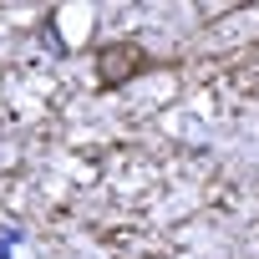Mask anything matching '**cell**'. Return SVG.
Returning a JSON list of instances; mask_svg holds the SVG:
<instances>
[{
  "label": "cell",
  "mask_w": 259,
  "mask_h": 259,
  "mask_svg": "<svg viewBox=\"0 0 259 259\" xmlns=\"http://www.w3.org/2000/svg\"><path fill=\"white\" fill-rule=\"evenodd\" d=\"M133 66H143V51H138V46H112V51H102V81H127Z\"/></svg>",
  "instance_id": "1"
}]
</instances>
